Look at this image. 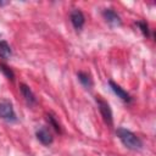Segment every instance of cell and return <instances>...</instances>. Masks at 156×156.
I'll use <instances>...</instances> for the list:
<instances>
[{
    "label": "cell",
    "instance_id": "cell-5",
    "mask_svg": "<svg viewBox=\"0 0 156 156\" xmlns=\"http://www.w3.org/2000/svg\"><path fill=\"white\" fill-rule=\"evenodd\" d=\"M102 16L111 26H121V18L112 9H105L102 12Z\"/></svg>",
    "mask_w": 156,
    "mask_h": 156
},
{
    "label": "cell",
    "instance_id": "cell-11",
    "mask_svg": "<svg viewBox=\"0 0 156 156\" xmlns=\"http://www.w3.org/2000/svg\"><path fill=\"white\" fill-rule=\"evenodd\" d=\"M0 71L9 78V79H11V80H13V78H15V74H13V72L6 66V65H4V63H0Z\"/></svg>",
    "mask_w": 156,
    "mask_h": 156
},
{
    "label": "cell",
    "instance_id": "cell-8",
    "mask_svg": "<svg viewBox=\"0 0 156 156\" xmlns=\"http://www.w3.org/2000/svg\"><path fill=\"white\" fill-rule=\"evenodd\" d=\"M110 87H111V89L113 90V93H115L118 98H121L123 101H126V102H129V101H130V96H129V94H128L126 90H123L119 85H117L115 82L110 80Z\"/></svg>",
    "mask_w": 156,
    "mask_h": 156
},
{
    "label": "cell",
    "instance_id": "cell-1",
    "mask_svg": "<svg viewBox=\"0 0 156 156\" xmlns=\"http://www.w3.org/2000/svg\"><path fill=\"white\" fill-rule=\"evenodd\" d=\"M116 134L126 147H128L130 150H140L141 149V146H143L141 140L130 130H128L126 128H118L116 130Z\"/></svg>",
    "mask_w": 156,
    "mask_h": 156
},
{
    "label": "cell",
    "instance_id": "cell-12",
    "mask_svg": "<svg viewBox=\"0 0 156 156\" xmlns=\"http://www.w3.org/2000/svg\"><path fill=\"white\" fill-rule=\"evenodd\" d=\"M48 121L51 123V126L54 127V129H55L56 132H61V128H60V126L56 123V121L54 119V117H52V116H48Z\"/></svg>",
    "mask_w": 156,
    "mask_h": 156
},
{
    "label": "cell",
    "instance_id": "cell-4",
    "mask_svg": "<svg viewBox=\"0 0 156 156\" xmlns=\"http://www.w3.org/2000/svg\"><path fill=\"white\" fill-rule=\"evenodd\" d=\"M84 21H85V18H84V15L82 13L80 10L74 9L71 12V22H72V24L76 29H78V30L82 29V27L84 24Z\"/></svg>",
    "mask_w": 156,
    "mask_h": 156
},
{
    "label": "cell",
    "instance_id": "cell-10",
    "mask_svg": "<svg viewBox=\"0 0 156 156\" xmlns=\"http://www.w3.org/2000/svg\"><path fill=\"white\" fill-rule=\"evenodd\" d=\"M78 79L80 80V83H82V84H83L85 88H88V89H90V88H91V85H93V82H91L90 77H89L87 73L79 72V73H78Z\"/></svg>",
    "mask_w": 156,
    "mask_h": 156
},
{
    "label": "cell",
    "instance_id": "cell-7",
    "mask_svg": "<svg viewBox=\"0 0 156 156\" xmlns=\"http://www.w3.org/2000/svg\"><path fill=\"white\" fill-rule=\"evenodd\" d=\"M20 90H21V93H22L24 100L27 101V104H29V105H34V104H35V101H37L35 95L33 94V91L29 89L28 85L21 84V85H20Z\"/></svg>",
    "mask_w": 156,
    "mask_h": 156
},
{
    "label": "cell",
    "instance_id": "cell-3",
    "mask_svg": "<svg viewBox=\"0 0 156 156\" xmlns=\"http://www.w3.org/2000/svg\"><path fill=\"white\" fill-rule=\"evenodd\" d=\"M96 102H98V106H99V110H100V113H101L104 121L107 124H112V111H111L108 104L106 101L101 100L100 98L96 99Z\"/></svg>",
    "mask_w": 156,
    "mask_h": 156
},
{
    "label": "cell",
    "instance_id": "cell-2",
    "mask_svg": "<svg viewBox=\"0 0 156 156\" xmlns=\"http://www.w3.org/2000/svg\"><path fill=\"white\" fill-rule=\"evenodd\" d=\"M0 117L7 122H15L16 113L12 107V104L9 100H1L0 101Z\"/></svg>",
    "mask_w": 156,
    "mask_h": 156
},
{
    "label": "cell",
    "instance_id": "cell-13",
    "mask_svg": "<svg viewBox=\"0 0 156 156\" xmlns=\"http://www.w3.org/2000/svg\"><path fill=\"white\" fill-rule=\"evenodd\" d=\"M138 26L141 28V32H143V34L144 35H149V29H147V24L145 23V22H138Z\"/></svg>",
    "mask_w": 156,
    "mask_h": 156
},
{
    "label": "cell",
    "instance_id": "cell-9",
    "mask_svg": "<svg viewBox=\"0 0 156 156\" xmlns=\"http://www.w3.org/2000/svg\"><path fill=\"white\" fill-rule=\"evenodd\" d=\"M11 56V48L6 41H0V57L1 58H10Z\"/></svg>",
    "mask_w": 156,
    "mask_h": 156
},
{
    "label": "cell",
    "instance_id": "cell-6",
    "mask_svg": "<svg viewBox=\"0 0 156 156\" xmlns=\"http://www.w3.org/2000/svg\"><path fill=\"white\" fill-rule=\"evenodd\" d=\"M35 134H37L38 140H39L41 144L49 145V144L52 143V135H51V133H50L46 128H39Z\"/></svg>",
    "mask_w": 156,
    "mask_h": 156
}]
</instances>
